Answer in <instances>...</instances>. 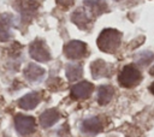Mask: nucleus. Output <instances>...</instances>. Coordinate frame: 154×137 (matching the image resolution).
<instances>
[{"label": "nucleus", "mask_w": 154, "mask_h": 137, "mask_svg": "<svg viewBox=\"0 0 154 137\" xmlns=\"http://www.w3.org/2000/svg\"><path fill=\"white\" fill-rule=\"evenodd\" d=\"M122 34L116 29H103L97 37V47L105 53H114L120 46Z\"/></svg>", "instance_id": "f257e3e1"}, {"label": "nucleus", "mask_w": 154, "mask_h": 137, "mask_svg": "<svg viewBox=\"0 0 154 137\" xmlns=\"http://www.w3.org/2000/svg\"><path fill=\"white\" fill-rule=\"evenodd\" d=\"M141 79H142V75H141L140 70L134 65L124 66L118 77L119 84L125 88H131V87L137 85L141 82Z\"/></svg>", "instance_id": "f03ea898"}, {"label": "nucleus", "mask_w": 154, "mask_h": 137, "mask_svg": "<svg viewBox=\"0 0 154 137\" xmlns=\"http://www.w3.org/2000/svg\"><path fill=\"white\" fill-rule=\"evenodd\" d=\"M29 54L32 59L40 62H46L51 59V53L47 44L45 43L43 40H40V38L31 42V44L29 46Z\"/></svg>", "instance_id": "7ed1b4c3"}, {"label": "nucleus", "mask_w": 154, "mask_h": 137, "mask_svg": "<svg viewBox=\"0 0 154 137\" xmlns=\"http://www.w3.org/2000/svg\"><path fill=\"white\" fill-rule=\"evenodd\" d=\"M14 126H16V130L18 131V133L26 136L35 131L36 123L32 117L24 115V114H17L14 117Z\"/></svg>", "instance_id": "20e7f679"}, {"label": "nucleus", "mask_w": 154, "mask_h": 137, "mask_svg": "<svg viewBox=\"0 0 154 137\" xmlns=\"http://www.w3.org/2000/svg\"><path fill=\"white\" fill-rule=\"evenodd\" d=\"M64 54L69 59H79L87 54V44L82 41H70L64 47Z\"/></svg>", "instance_id": "39448f33"}, {"label": "nucleus", "mask_w": 154, "mask_h": 137, "mask_svg": "<svg viewBox=\"0 0 154 137\" xmlns=\"http://www.w3.org/2000/svg\"><path fill=\"white\" fill-rule=\"evenodd\" d=\"M13 24V16L10 13H0V41H8L11 37V28Z\"/></svg>", "instance_id": "423d86ee"}, {"label": "nucleus", "mask_w": 154, "mask_h": 137, "mask_svg": "<svg viewBox=\"0 0 154 137\" xmlns=\"http://www.w3.org/2000/svg\"><path fill=\"white\" fill-rule=\"evenodd\" d=\"M93 90H94L93 84L87 81H83V82L75 84L71 88V96L73 99H87L90 96Z\"/></svg>", "instance_id": "0eeeda50"}, {"label": "nucleus", "mask_w": 154, "mask_h": 137, "mask_svg": "<svg viewBox=\"0 0 154 137\" xmlns=\"http://www.w3.org/2000/svg\"><path fill=\"white\" fill-rule=\"evenodd\" d=\"M13 6L23 16H31L37 11L40 5L36 0H14Z\"/></svg>", "instance_id": "6e6552de"}, {"label": "nucleus", "mask_w": 154, "mask_h": 137, "mask_svg": "<svg viewBox=\"0 0 154 137\" xmlns=\"http://www.w3.org/2000/svg\"><path fill=\"white\" fill-rule=\"evenodd\" d=\"M81 130L84 133H89V135H96L102 130V123L97 117H91L85 119L82 125H81Z\"/></svg>", "instance_id": "1a4fd4ad"}, {"label": "nucleus", "mask_w": 154, "mask_h": 137, "mask_svg": "<svg viewBox=\"0 0 154 137\" xmlns=\"http://www.w3.org/2000/svg\"><path fill=\"white\" fill-rule=\"evenodd\" d=\"M40 100H41V95L38 93H36V91L29 93V94H26L19 99L18 106L23 109H34L38 105Z\"/></svg>", "instance_id": "9d476101"}, {"label": "nucleus", "mask_w": 154, "mask_h": 137, "mask_svg": "<svg viewBox=\"0 0 154 137\" xmlns=\"http://www.w3.org/2000/svg\"><path fill=\"white\" fill-rule=\"evenodd\" d=\"M90 70H91V75L94 78H100V77H108L111 73V68L109 65L106 64L103 60H95L91 62L90 65Z\"/></svg>", "instance_id": "9b49d317"}, {"label": "nucleus", "mask_w": 154, "mask_h": 137, "mask_svg": "<svg viewBox=\"0 0 154 137\" xmlns=\"http://www.w3.org/2000/svg\"><path fill=\"white\" fill-rule=\"evenodd\" d=\"M45 68L37 66L36 64H28V66L24 68V76L30 82H38L45 76Z\"/></svg>", "instance_id": "f8f14e48"}, {"label": "nucleus", "mask_w": 154, "mask_h": 137, "mask_svg": "<svg viewBox=\"0 0 154 137\" xmlns=\"http://www.w3.org/2000/svg\"><path fill=\"white\" fill-rule=\"evenodd\" d=\"M60 115H59V112L55 109V108H51V109H47L41 115H40V125L42 127H51L52 125H54L58 120H59Z\"/></svg>", "instance_id": "ddd939ff"}, {"label": "nucleus", "mask_w": 154, "mask_h": 137, "mask_svg": "<svg viewBox=\"0 0 154 137\" xmlns=\"http://www.w3.org/2000/svg\"><path fill=\"white\" fill-rule=\"evenodd\" d=\"M71 20L79 29H87L90 24V18H89L87 11L83 8H77L76 11H73V13L71 14Z\"/></svg>", "instance_id": "4468645a"}, {"label": "nucleus", "mask_w": 154, "mask_h": 137, "mask_svg": "<svg viewBox=\"0 0 154 137\" xmlns=\"http://www.w3.org/2000/svg\"><path fill=\"white\" fill-rule=\"evenodd\" d=\"M113 94H114L113 87H111L108 84L100 85L99 89H97V102H99V105H102V106L107 105L112 100Z\"/></svg>", "instance_id": "2eb2a0df"}, {"label": "nucleus", "mask_w": 154, "mask_h": 137, "mask_svg": "<svg viewBox=\"0 0 154 137\" xmlns=\"http://www.w3.org/2000/svg\"><path fill=\"white\" fill-rule=\"evenodd\" d=\"M84 5L91 11L93 14H100L107 8L105 0H84Z\"/></svg>", "instance_id": "dca6fc26"}, {"label": "nucleus", "mask_w": 154, "mask_h": 137, "mask_svg": "<svg viewBox=\"0 0 154 137\" xmlns=\"http://www.w3.org/2000/svg\"><path fill=\"white\" fill-rule=\"evenodd\" d=\"M83 75V68L81 65L77 64H69L66 66V77L70 82H75L81 78Z\"/></svg>", "instance_id": "f3484780"}, {"label": "nucleus", "mask_w": 154, "mask_h": 137, "mask_svg": "<svg viewBox=\"0 0 154 137\" xmlns=\"http://www.w3.org/2000/svg\"><path fill=\"white\" fill-rule=\"evenodd\" d=\"M153 58H154V54H153L152 52L144 50V52H142V53H140V54L137 55L136 62L140 64V65H142V66H147V65H149V64L152 62Z\"/></svg>", "instance_id": "a211bd4d"}, {"label": "nucleus", "mask_w": 154, "mask_h": 137, "mask_svg": "<svg viewBox=\"0 0 154 137\" xmlns=\"http://www.w3.org/2000/svg\"><path fill=\"white\" fill-rule=\"evenodd\" d=\"M75 2V0H57V4L64 8H67L70 6H72Z\"/></svg>", "instance_id": "6ab92c4d"}, {"label": "nucleus", "mask_w": 154, "mask_h": 137, "mask_svg": "<svg viewBox=\"0 0 154 137\" xmlns=\"http://www.w3.org/2000/svg\"><path fill=\"white\" fill-rule=\"evenodd\" d=\"M149 90L152 91V94L154 95V83H152V85H150V88H149Z\"/></svg>", "instance_id": "aec40b11"}, {"label": "nucleus", "mask_w": 154, "mask_h": 137, "mask_svg": "<svg viewBox=\"0 0 154 137\" xmlns=\"http://www.w3.org/2000/svg\"><path fill=\"white\" fill-rule=\"evenodd\" d=\"M150 73H152V75H154V67H153V68L150 70Z\"/></svg>", "instance_id": "412c9836"}, {"label": "nucleus", "mask_w": 154, "mask_h": 137, "mask_svg": "<svg viewBox=\"0 0 154 137\" xmlns=\"http://www.w3.org/2000/svg\"><path fill=\"white\" fill-rule=\"evenodd\" d=\"M116 1H120V0H116Z\"/></svg>", "instance_id": "4be33fe9"}]
</instances>
